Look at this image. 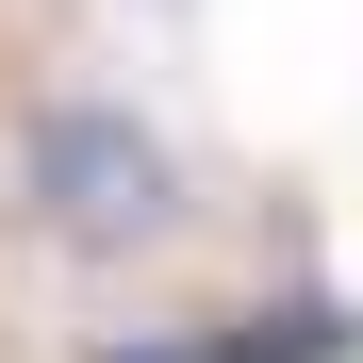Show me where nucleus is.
<instances>
[{"instance_id":"f257e3e1","label":"nucleus","mask_w":363,"mask_h":363,"mask_svg":"<svg viewBox=\"0 0 363 363\" xmlns=\"http://www.w3.org/2000/svg\"><path fill=\"white\" fill-rule=\"evenodd\" d=\"M17 215L50 231V248H83V264H133V248L182 231V149L133 99H50L17 133Z\"/></svg>"}]
</instances>
